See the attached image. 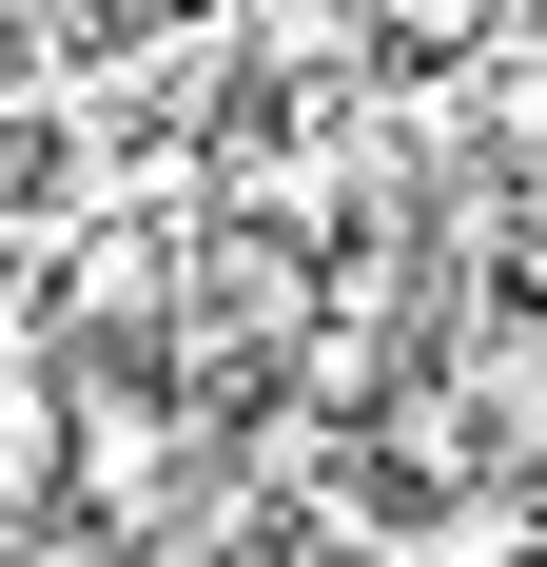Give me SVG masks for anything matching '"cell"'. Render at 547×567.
<instances>
[{
	"label": "cell",
	"instance_id": "cell-1",
	"mask_svg": "<svg viewBox=\"0 0 547 567\" xmlns=\"http://www.w3.org/2000/svg\"><path fill=\"white\" fill-rule=\"evenodd\" d=\"M79 509V372L59 352H0V548Z\"/></svg>",
	"mask_w": 547,
	"mask_h": 567
},
{
	"label": "cell",
	"instance_id": "cell-2",
	"mask_svg": "<svg viewBox=\"0 0 547 567\" xmlns=\"http://www.w3.org/2000/svg\"><path fill=\"white\" fill-rule=\"evenodd\" d=\"M372 59H431V79H469V59H508L489 0H372Z\"/></svg>",
	"mask_w": 547,
	"mask_h": 567
},
{
	"label": "cell",
	"instance_id": "cell-3",
	"mask_svg": "<svg viewBox=\"0 0 547 567\" xmlns=\"http://www.w3.org/2000/svg\"><path fill=\"white\" fill-rule=\"evenodd\" d=\"M0 567H157V548H117L99 509H59V528H20V548H0Z\"/></svg>",
	"mask_w": 547,
	"mask_h": 567
}]
</instances>
